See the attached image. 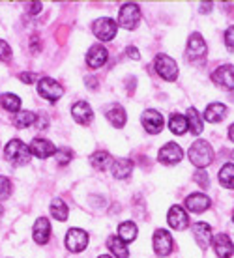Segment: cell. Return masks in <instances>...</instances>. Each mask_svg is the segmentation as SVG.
Segmentation results:
<instances>
[{
	"label": "cell",
	"mask_w": 234,
	"mask_h": 258,
	"mask_svg": "<svg viewBox=\"0 0 234 258\" xmlns=\"http://www.w3.org/2000/svg\"><path fill=\"white\" fill-rule=\"evenodd\" d=\"M4 155H6L8 161L13 163V165H26L30 161V148L19 139H13V141H10L6 144Z\"/></svg>",
	"instance_id": "cell-1"
},
{
	"label": "cell",
	"mask_w": 234,
	"mask_h": 258,
	"mask_svg": "<svg viewBox=\"0 0 234 258\" xmlns=\"http://www.w3.org/2000/svg\"><path fill=\"white\" fill-rule=\"evenodd\" d=\"M189 159L195 167H206L214 159V152L212 146L204 141H195L189 148Z\"/></svg>",
	"instance_id": "cell-2"
},
{
	"label": "cell",
	"mask_w": 234,
	"mask_h": 258,
	"mask_svg": "<svg viewBox=\"0 0 234 258\" xmlns=\"http://www.w3.org/2000/svg\"><path fill=\"white\" fill-rule=\"evenodd\" d=\"M154 66H156V71L159 73V77H163L169 83H172L178 77V66L167 54H157L156 60H154Z\"/></svg>",
	"instance_id": "cell-3"
},
{
	"label": "cell",
	"mask_w": 234,
	"mask_h": 258,
	"mask_svg": "<svg viewBox=\"0 0 234 258\" xmlns=\"http://www.w3.org/2000/svg\"><path fill=\"white\" fill-rule=\"evenodd\" d=\"M141 21V8L137 4H124L120 8V13H118V23L120 26L128 28V30H133Z\"/></svg>",
	"instance_id": "cell-4"
},
{
	"label": "cell",
	"mask_w": 234,
	"mask_h": 258,
	"mask_svg": "<svg viewBox=\"0 0 234 258\" xmlns=\"http://www.w3.org/2000/svg\"><path fill=\"white\" fill-rule=\"evenodd\" d=\"M38 92L41 97H45L47 101H58L60 97L64 96V88L60 86L54 79H41L38 83Z\"/></svg>",
	"instance_id": "cell-5"
},
{
	"label": "cell",
	"mask_w": 234,
	"mask_h": 258,
	"mask_svg": "<svg viewBox=\"0 0 234 258\" xmlns=\"http://www.w3.org/2000/svg\"><path fill=\"white\" fill-rule=\"evenodd\" d=\"M118 26L116 23L109 17H103V19H98L92 26V32L96 34V38H99L101 41H111L114 36H116Z\"/></svg>",
	"instance_id": "cell-6"
},
{
	"label": "cell",
	"mask_w": 234,
	"mask_h": 258,
	"mask_svg": "<svg viewBox=\"0 0 234 258\" xmlns=\"http://www.w3.org/2000/svg\"><path fill=\"white\" fill-rule=\"evenodd\" d=\"M88 245V234L81 228H72L66 234V247L72 252H81L85 251Z\"/></svg>",
	"instance_id": "cell-7"
},
{
	"label": "cell",
	"mask_w": 234,
	"mask_h": 258,
	"mask_svg": "<svg viewBox=\"0 0 234 258\" xmlns=\"http://www.w3.org/2000/svg\"><path fill=\"white\" fill-rule=\"evenodd\" d=\"M212 81L219 84L225 90H232L234 88V66H219L217 70L212 73Z\"/></svg>",
	"instance_id": "cell-8"
},
{
	"label": "cell",
	"mask_w": 234,
	"mask_h": 258,
	"mask_svg": "<svg viewBox=\"0 0 234 258\" xmlns=\"http://www.w3.org/2000/svg\"><path fill=\"white\" fill-rule=\"evenodd\" d=\"M141 122H143L144 129H146L148 133H152V135H156V133H159L163 129L161 112H157V110H154V109L144 110L143 116H141Z\"/></svg>",
	"instance_id": "cell-9"
},
{
	"label": "cell",
	"mask_w": 234,
	"mask_h": 258,
	"mask_svg": "<svg viewBox=\"0 0 234 258\" xmlns=\"http://www.w3.org/2000/svg\"><path fill=\"white\" fill-rule=\"evenodd\" d=\"M172 245H174L172 243V236L167 230L159 228V230L154 232V249H156V252L159 256H167L172 251Z\"/></svg>",
	"instance_id": "cell-10"
},
{
	"label": "cell",
	"mask_w": 234,
	"mask_h": 258,
	"mask_svg": "<svg viewBox=\"0 0 234 258\" xmlns=\"http://www.w3.org/2000/svg\"><path fill=\"white\" fill-rule=\"evenodd\" d=\"M206 54V43L202 39L201 34H191L188 41V58L189 60H197L202 58Z\"/></svg>",
	"instance_id": "cell-11"
},
{
	"label": "cell",
	"mask_w": 234,
	"mask_h": 258,
	"mask_svg": "<svg viewBox=\"0 0 234 258\" xmlns=\"http://www.w3.org/2000/svg\"><path fill=\"white\" fill-rule=\"evenodd\" d=\"M167 221H169V225L172 226L174 230H186V228H188V225H189L188 213L184 212L180 206H172V208H170Z\"/></svg>",
	"instance_id": "cell-12"
},
{
	"label": "cell",
	"mask_w": 234,
	"mask_h": 258,
	"mask_svg": "<svg viewBox=\"0 0 234 258\" xmlns=\"http://www.w3.org/2000/svg\"><path fill=\"white\" fill-rule=\"evenodd\" d=\"M182 159V148L174 144V142H169L165 144L161 150H159V161L167 163V165H174Z\"/></svg>",
	"instance_id": "cell-13"
},
{
	"label": "cell",
	"mask_w": 234,
	"mask_h": 258,
	"mask_svg": "<svg viewBox=\"0 0 234 258\" xmlns=\"http://www.w3.org/2000/svg\"><path fill=\"white\" fill-rule=\"evenodd\" d=\"M214 251L219 258H230L234 252V245L227 234H217L214 238Z\"/></svg>",
	"instance_id": "cell-14"
},
{
	"label": "cell",
	"mask_w": 234,
	"mask_h": 258,
	"mask_svg": "<svg viewBox=\"0 0 234 258\" xmlns=\"http://www.w3.org/2000/svg\"><path fill=\"white\" fill-rule=\"evenodd\" d=\"M54 152H56L54 144L51 141H47V139H34L32 144H30V154H34L39 159H45Z\"/></svg>",
	"instance_id": "cell-15"
},
{
	"label": "cell",
	"mask_w": 234,
	"mask_h": 258,
	"mask_svg": "<svg viewBox=\"0 0 234 258\" xmlns=\"http://www.w3.org/2000/svg\"><path fill=\"white\" fill-rule=\"evenodd\" d=\"M34 241L39 243V245H45L49 238H51V225H49V221L45 217H39L36 223H34Z\"/></svg>",
	"instance_id": "cell-16"
},
{
	"label": "cell",
	"mask_w": 234,
	"mask_h": 258,
	"mask_svg": "<svg viewBox=\"0 0 234 258\" xmlns=\"http://www.w3.org/2000/svg\"><path fill=\"white\" fill-rule=\"evenodd\" d=\"M107 56H109V52H107V49L103 45H94L90 47V51L86 54V64L94 68V70H98L107 62Z\"/></svg>",
	"instance_id": "cell-17"
},
{
	"label": "cell",
	"mask_w": 234,
	"mask_h": 258,
	"mask_svg": "<svg viewBox=\"0 0 234 258\" xmlns=\"http://www.w3.org/2000/svg\"><path fill=\"white\" fill-rule=\"evenodd\" d=\"M186 208H188L189 212L201 213V212H204V210H208L210 208V199L208 197H204V195H201V193L189 195L188 199H186Z\"/></svg>",
	"instance_id": "cell-18"
},
{
	"label": "cell",
	"mask_w": 234,
	"mask_h": 258,
	"mask_svg": "<svg viewBox=\"0 0 234 258\" xmlns=\"http://www.w3.org/2000/svg\"><path fill=\"white\" fill-rule=\"evenodd\" d=\"M72 114H73V118H75V122L83 123V125L92 122V109H90V105L85 103V101H77V103L73 105Z\"/></svg>",
	"instance_id": "cell-19"
},
{
	"label": "cell",
	"mask_w": 234,
	"mask_h": 258,
	"mask_svg": "<svg viewBox=\"0 0 234 258\" xmlns=\"http://www.w3.org/2000/svg\"><path fill=\"white\" fill-rule=\"evenodd\" d=\"M193 236H195L199 247L206 249L210 243V239H212V228H210V225H206V223H197V225H193Z\"/></svg>",
	"instance_id": "cell-20"
},
{
	"label": "cell",
	"mask_w": 234,
	"mask_h": 258,
	"mask_svg": "<svg viewBox=\"0 0 234 258\" xmlns=\"http://www.w3.org/2000/svg\"><path fill=\"white\" fill-rule=\"evenodd\" d=\"M111 170H112V176H114V178L124 180V178H128V176L131 174V170H133V163H131L130 159L120 157V159H116V161L112 163Z\"/></svg>",
	"instance_id": "cell-21"
},
{
	"label": "cell",
	"mask_w": 234,
	"mask_h": 258,
	"mask_svg": "<svg viewBox=\"0 0 234 258\" xmlns=\"http://www.w3.org/2000/svg\"><path fill=\"white\" fill-rule=\"evenodd\" d=\"M225 116H227V107H225L223 103H212L206 107V110H204V118L212 123L221 122Z\"/></svg>",
	"instance_id": "cell-22"
},
{
	"label": "cell",
	"mask_w": 234,
	"mask_h": 258,
	"mask_svg": "<svg viewBox=\"0 0 234 258\" xmlns=\"http://www.w3.org/2000/svg\"><path fill=\"white\" fill-rule=\"evenodd\" d=\"M107 120H109L114 127H124V123L128 120V114H126V110H124L120 105H111V107L107 109Z\"/></svg>",
	"instance_id": "cell-23"
},
{
	"label": "cell",
	"mask_w": 234,
	"mask_h": 258,
	"mask_svg": "<svg viewBox=\"0 0 234 258\" xmlns=\"http://www.w3.org/2000/svg\"><path fill=\"white\" fill-rule=\"evenodd\" d=\"M107 247L111 249V252L116 258H128L130 256V251H128L126 243H124L120 238H116V236H111V238L107 239Z\"/></svg>",
	"instance_id": "cell-24"
},
{
	"label": "cell",
	"mask_w": 234,
	"mask_h": 258,
	"mask_svg": "<svg viewBox=\"0 0 234 258\" xmlns=\"http://www.w3.org/2000/svg\"><path fill=\"white\" fill-rule=\"evenodd\" d=\"M219 183H221L223 187L227 189H234V163H227V165H223L221 170H219Z\"/></svg>",
	"instance_id": "cell-25"
},
{
	"label": "cell",
	"mask_w": 234,
	"mask_h": 258,
	"mask_svg": "<svg viewBox=\"0 0 234 258\" xmlns=\"http://www.w3.org/2000/svg\"><path fill=\"white\" fill-rule=\"evenodd\" d=\"M169 127L174 135H184L188 131V120L182 114H172L169 120Z\"/></svg>",
	"instance_id": "cell-26"
},
{
	"label": "cell",
	"mask_w": 234,
	"mask_h": 258,
	"mask_svg": "<svg viewBox=\"0 0 234 258\" xmlns=\"http://www.w3.org/2000/svg\"><path fill=\"white\" fill-rule=\"evenodd\" d=\"M118 234L122 241H133L137 238V226L131 221H124L122 225L118 226Z\"/></svg>",
	"instance_id": "cell-27"
},
{
	"label": "cell",
	"mask_w": 234,
	"mask_h": 258,
	"mask_svg": "<svg viewBox=\"0 0 234 258\" xmlns=\"http://www.w3.org/2000/svg\"><path fill=\"white\" fill-rule=\"evenodd\" d=\"M186 120H188V127L191 129V133L199 135L202 131V118H201V114L197 112V109H189Z\"/></svg>",
	"instance_id": "cell-28"
},
{
	"label": "cell",
	"mask_w": 234,
	"mask_h": 258,
	"mask_svg": "<svg viewBox=\"0 0 234 258\" xmlns=\"http://www.w3.org/2000/svg\"><path fill=\"white\" fill-rule=\"evenodd\" d=\"M51 213H52V217H54V219H58V221L68 219V206H66L64 200H60V199L52 200L51 202Z\"/></svg>",
	"instance_id": "cell-29"
},
{
	"label": "cell",
	"mask_w": 234,
	"mask_h": 258,
	"mask_svg": "<svg viewBox=\"0 0 234 258\" xmlns=\"http://www.w3.org/2000/svg\"><path fill=\"white\" fill-rule=\"evenodd\" d=\"M0 103H2V107L6 110H10V112H17L21 107V99L15 94H4V96L0 97Z\"/></svg>",
	"instance_id": "cell-30"
},
{
	"label": "cell",
	"mask_w": 234,
	"mask_h": 258,
	"mask_svg": "<svg viewBox=\"0 0 234 258\" xmlns=\"http://www.w3.org/2000/svg\"><path fill=\"white\" fill-rule=\"evenodd\" d=\"M38 120V116L30 112V110H23V112H17L15 114V125L17 127H28V125H32L34 122Z\"/></svg>",
	"instance_id": "cell-31"
},
{
	"label": "cell",
	"mask_w": 234,
	"mask_h": 258,
	"mask_svg": "<svg viewBox=\"0 0 234 258\" xmlns=\"http://www.w3.org/2000/svg\"><path fill=\"white\" fill-rule=\"evenodd\" d=\"M90 161H92V167L94 168L103 170V168H107V165L111 163V155L107 154V152H96V154L90 157Z\"/></svg>",
	"instance_id": "cell-32"
},
{
	"label": "cell",
	"mask_w": 234,
	"mask_h": 258,
	"mask_svg": "<svg viewBox=\"0 0 234 258\" xmlns=\"http://www.w3.org/2000/svg\"><path fill=\"white\" fill-rule=\"evenodd\" d=\"M54 155H56V163L58 165H66V163H70L72 161V150H68V148H62V150H56L54 152Z\"/></svg>",
	"instance_id": "cell-33"
},
{
	"label": "cell",
	"mask_w": 234,
	"mask_h": 258,
	"mask_svg": "<svg viewBox=\"0 0 234 258\" xmlns=\"http://www.w3.org/2000/svg\"><path fill=\"white\" fill-rule=\"evenodd\" d=\"M12 193V181L6 176H0V199H8Z\"/></svg>",
	"instance_id": "cell-34"
},
{
	"label": "cell",
	"mask_w": 234,
	"mask_h": 258,
	"mask_svg": "<svg viewBox=\"0 0 234 258\" xmlns=\"http://www.w3.org/2000/svg\"><path fill=\"white\" fill-rule=\"evenodd\" d=\"M195 181L201 185V187H208V185H210L208 174H206L204 170H199V172H195Z\"/></svg>",
	"instance_id": "cell-35"
},
{
	"label": "cell",
	"mask_w": 234,
	"mask_h": 258,
	"mask_svg": "<svg viewBox=\"0 0 234 258\" xmlns=\"http://www.w3.org/2000/svg\"><path fill=\"white\" fill-rule=\"evenodd\" d=\"M225 43H227L228 51L234 52V25L228 26V30L225 32Z\"/></svg>",
	"instance_id": "cell-36"
},
{
	"label": "cell",
	"mask_w": 234,
	"mask_h": 258,
	"mask_svg": "<svg viewBox=\"0 0 234 258\" xmlns=\"http://www.w3.org/2000/svg\"><path fill=\"white\" fill-rule=\"evenodd\" d=\"M10 56H12V49H10L6 41L0 39V60H8Z\"/></svg>",
	"instance_id": "cell-37"
},
{
	"label": "cell",
	"mask_w": 234,
	"mask_h": 258,
	"mask_svg": "<svg viewBox=\"0 0 234 258\" xmlns=\"http://www.w3.org/2000/svg\"><path fill=\"white\" fill-rule=\"evenodd\" d=\"M19 79L23 81V83L30 84V83H34V81L38 79V75H36V73H30V71H25V73H21V75H19Z\"/></svg>",
	"instance_id": "cell-38"
},
{
	"label": "cell",
	"mask_w": 234,
	"mask_h": 258,
	"mask_svg": "<svg viewBox=\"0 0 234 258\" xmlns=\"http://www.w3.org/2000/svg\"><path fill=\"white\" fill-rule=\"evenodd\" d=\"M28 12L32 13V15L39 13V12H41V2H32V4H30V10H28Z\"/></svg>",
	"instance_id": "cell-39"
},
{
	"label": "cell",
	"mask_w": 234,
	"mask_h": 258,
	"mask_svg": "<svg viewBox=\"0 0 234 258\" xmlns=\"http://www.w3.org/2000/svg\"><path fill=\"white\" fill-rule=\"evenodd\" d=\"M128 56H131L133 60L141 58V54H139V51H137V47H130V49H128Z\"/></svg>",
	"instance_id": "cell-40"
},
{
	"label": "cell",
	"mask_w": 234,
	"mask_h": 258,
	"mask_svg": "<svg viewBox=\"0 0 234 258\" xmlns=\"http://www.w3.org/2000/svg\"><path fill=\"white\" fill-rule=\"evenodd\" d=\"M30 45H32V51H34V52H38V51H39L38 36H32V41H30Z\"/></svg>",
	"instance_id": "cell-41"
},
{
	"label": "cell",
	"mask_w": 234,
	"mask_h": 258,
	"mask_svg": "<svg viewBox=\"0 0 234 258\" xmlns=\"http://www.w3.org/2000/svg\"><path fill=\"white\" fill-rule=\"evenodd\" d=\"M228 137H230V141L234 142V123L230 125V127H228Z\"/></svg>",
	"instance_id": "cell-42"
},
{
	"label": "cell",
	"mask_w": 234,
	"mask_h": 258,
	"mask_svg": "<svg viewBox=\"0 0 234 258\" xmlns=\"http://www.w3.org/2000/svg\"><path fill=\"white\" fill-rule=\"evenodd\" d=\"M2 212H4V208H2V204H0V217H2Z\"/></svg>",
	"instance_id": "cell-43"
},
{
	"label": "cell",
	"mask_w": 234,
	"mask_h": 258,
	"mask_svg": "<svg viewBox=\"0 0 234 258\" xmlns=\"http://www.w3.org/2000/svg\"><path fill=\"white\" fill-rule=\"evenodd\" d=\"M98 258H111V256H107V254H101V256H98Z\"/></svg>",
	"instance_id": "cell-44"
},
{
	"label": "cell",
	"mask_w": 234,
	"mask_h": 258,
	"mask_svg": "<svg viewBox=\"0 0 234 258\" xmlns=\"http://www.w3.org/2000/svg\"><path fill=\"white\" fill-rule=\"evenodd\" d=\"M232 221H234V213H232Z\"/></svg>",
	"instance_id": "cell-45"
},
{
	"label": "cell",
	"mask_w": 234,
	"mask_h": 258,
	"mask_svg": "<svg viewBox=\"0 0 234 258\" xmlns=\"http://www.w3.org/2000/svg\"><path fill=\"white\" fill-rule=\"evenodd\" d=\"M232 159H234V154H232Z\"/></svg>",
	"instance_id": "cell-46"
}]
</instances>
